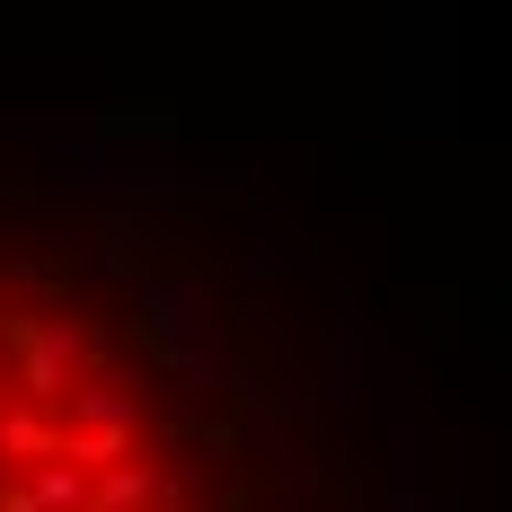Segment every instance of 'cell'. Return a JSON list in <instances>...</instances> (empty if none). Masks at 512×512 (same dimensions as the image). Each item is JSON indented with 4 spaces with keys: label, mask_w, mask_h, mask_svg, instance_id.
<instances>
[{
    "label": "cell",
    "mask_w": 512,
    "mask_h": 512,
    "mask_svg": "<svg viewBox=\"0 0 512 512\" xmlns=\"http://www.w3.org/2000/svg\"><path fill=\"white\" fill-rule=\"evenodd\" d=\"M0 512H415L274 212L133 124H0Z\"/></svg>",
    "instance_id": "obj_1"
}]
</instances>
